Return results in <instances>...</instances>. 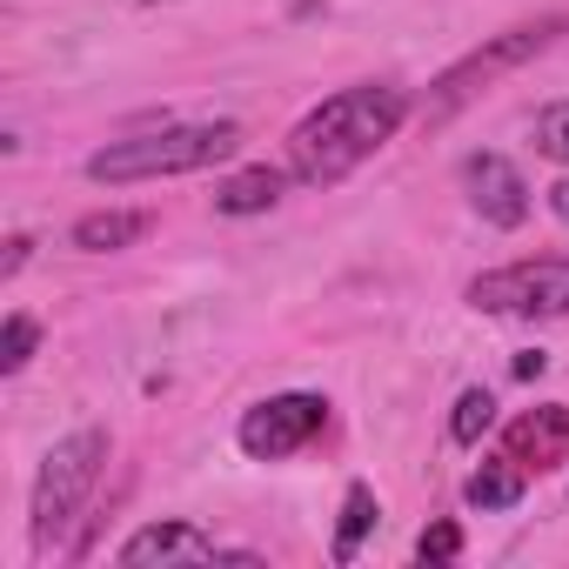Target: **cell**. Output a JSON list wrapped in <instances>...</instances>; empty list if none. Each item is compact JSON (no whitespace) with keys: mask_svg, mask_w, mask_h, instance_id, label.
<instances>
[{"mask_svg":"<svg viewBox=\"0 0 569 569\" xmlns=\"http://www.w3.org/2000/svg\"><path fill=\"white\" fill-rule=\"evenodd\" d=\"M409 121V94L389 88V81H362V88H342L329 94L322 108H309L289 134V168L296 181L309 188H336L349 181L382 141H396V128Z\"/></svg>","mask_w":569,"mask_h":569,"instance_id":"obj_1","label":"cell"},{"mask_svg":"<svg viewBox=\"0 0 569 569\" xmlns=\"http://www.w3.org/2000/svg\"><path fill=\"white\" fill-rule=\"evenodd\" d=\"M241 148V128L234 121H194V128H154V134H128V141H108L101 154H88V181H108V188H128V181H168V174H194V168H214Z\"/></svg>","mask_w":569,"mask_h":569,"instance_id":"obj_2","label":"cell"},{"mask_svg":"<svg viewBox=\"0 0 569 569\" xmlns=\"http://www.w3.org/2000/svg\"><path fill=\"white\" fill-rule=\"evenodd\" d=\"M101 462H108V429H74V436H61L48 449V462L34 476V542L41 549L74 522V509L101 482Z\"/></svg>","mask_w":569,"mask_h":569,"instance_id":"obj_3","label":"cell"},{"mask_svg":"<svg viewBox=\"0 0 569 569\" xmlns=\"http://www.w3.org/2000/svg\"><path fill=\"white\" fill-rule=\"evenodd\" d=\"M469 302H476L482 316H522V322L569 316V254H542V261L489 268V274L469 281Z\"/></svg>","mask_w":569,"mask_h":569,"instance_id":"obj_4","label":"cell"},{"mask_svg":"<svg viewBox=\"0 0 569 569\" xmlns=\"http://www.w3.org/2000/svg\"><path fill=\"white\" fill-rule=\"evenodd\" d=\"M569 21L562 14H549V21H522V28H509V34H496L489 48H476V54H462L442 81H436V94H429V121H449L469 94H482L496 74H509V68H522V61H536L556 34H562Z\"/></svg>","mask_w":569,"mask_h":569,"instance_id":"obj_5","label":"cell"},{"mask_svg":"<svg viewBox=\"0 0 569 569\" xmlns=\"http://www.w3.org/2000/svg\"><path fill=\"white\" fill-rule=\"evenodd\" d=\"M322 429H329V402L309 396V389H296V396H268V402H254V409L234 422V442H241L254 462H281V456L309 449Z\"/></svg>","mask_w":569,"mask_h":569,"instance_id":"obj_6","label":"cell"},{"mask_svg":"<svg viewBox=\"0 0 569 569\" xmlns=\"http://www.w3.org/2000/svg\"><path fill=\"white\" fill-rule=\"evenodd\" d=\"M121 562L128 569H148V562H254L248 549H221L208 529L194 522H148L121 542Z\"/></svg>","mask_w":569,"mask_h":569,"instance_id":"obj_7","label":"cell"},{"mask_svg":"<svg viewBox=\"0 0 569 569\" xmlns=\"http://www.w3.org/2000/svg\"><path fill=\"white\" fill-rule=\"evenodd\" d=\"M462 188H469V201H476V214H482L489 228H522V221H529V181L516 174V161H502V154H469V161H462Z\"/></svg>","mask_w":569,"mask_h":569,"instance_id":"obj_8","label":"cell"},{"mask_svg":"<svg viewBox=\"0 0 569 569\" xmlns=\"http://www.w3.org/2000/svg\"><path fill=\"white\" fill-rule=\"evenodd\" d=\"M502 456L522 462V469H556L569 462V409L562 402H542V409H522L509 429H502Z\"/></svg>","mask_w":569,"mask_h":569,"instance_id":"obj_9","label":"cell"},{"mask_svg":"<svg viewBox=\"0 0 569 569\" xmlns=\"http://www.w3.org/2000/svg\"><path fill=\"white\" fill-rule=\"evenodd\" d=\"M141 234H154V214H141V208H101V214H81L68 241L81 254H114V248H134Z\"/></svg>","mask_w":569,"mask_h":569,"instance_id":"obj_10","label":"cell"},{"mask_svg":"<svg viewBox=\"0 0 569 569\" xmlns=\"http://www.w3.org/2000/svg\"><path fill=\"white\" fill-rule=\"evenodd\" d=\"M522 482H529V469L509 462V456H496V462H482V469L462 482V496H469V509H516V502H522Z\"/></svg>","mask_w":569,"mask_h":569,"instance_id":"obj_11","label":"cell"},{"mask_svg":"<svg viewBox=\"0 0 569 569\" xmlns=\"http://www.w3.org/2000/svg\"><path fill=\"white\" fill-rule=\"evenodd\" d=\"M274 201H281V174L274 168H241L234 181L214 188V208L221 214H268Z\"/></svg>","mask_w":569,"mask_h":569,"instance_id":"obj_12","label":"cell"},{"mask_svg":"<svg viewBox=\"0 0 569 569\" xmlns=\"http://www.w3.org/2000/svg\"><path fill=\"white\" fill-rule=\"evenodd\" d=\"M369 529H376V489H369V482H349V496H342V529H336V562H356V549H362Z\"/></svg>","mask_w":569,"mask_h":569,"instance_id":"obj_13","label":"cell"},{"mask_svg":"<svg viewBox=\"0 0 569 569\" xmlns=\"http://www.w3.org/2000/svg\"><path fill=\"white\" fill-rule=\"evenodd\" d=\"M489 422H496V396H489V389H462V396H456V416H449V442L476 449V442L489 436Z\"/></svg>","mask_w":569,"mask_h":569,"instance_id":"obj_14","label":"cell"},{"mask_svg":"<svg viewBox=\"0 0 569 569\" xmlns=\"http://www.w3.org/2000/svg\"><path fill=\"white\" fill-rule=\"evenodd\" d=\"M34 342H41V322H34V316H8V322H0V376L28 369Z\"/></svg>","mask_w":569,"mask_h":569,"instance_id":"obj_15","label":"cell"},{"mask_svg":"<svg viewBox=\"0 0 569 569\" xmlns=\"http://www.w3.org/2000/svg\"><path fill=\"white\" fill-rule=\"evenodd\" d=\"M536 154H549V161L569 168V101H549L536 114Z\"/></svg>","mask_w":569,"mask_h":569,"instance_id":"obj_16","label":"cell"},{"mask_svg":"<svg viewBox=\"0 0 569 569\" xmlns=\"http://www.w3.org/2000/svg\"><path fill=\"white\" fill-rule=\"evenodd\" d=\"M416 556H422V562H456V556H462V529H456V522H429L422 542H416Z\"/></svg>","mask_w":569,"mask_h":569,"instance_id":"obj_17","label":"cell"},{"mask_svg":"<svg viewBox=\"0 0 569 569\" xmlns=\"http://www.w3.org/2000/svg\"><path fill=\"white\" fill-rule=\"evenodd\" d=\"M28 248H34V241H28V234H14V241H8V254H0V274H21Z\"/></svg>","mask_w":569,"mask_h":569,"instance_id":"obj_18","label":"cell"},{"mask_svg":"<svg viewBox=\"0 0 569 569\" xmlns=\"http://www.w3.org/2000/svg\"><path fill=\"white\" fill-rule=\"evenodd\" d=\"M542 369H549V356H542V349H529V356H516V376H522V382H536Z\"/></svg>","mask_w":569,"mask_h":569,"instance_id":"obj_19","label":"cell"},{"mask_svg":"<svg viewBox=\"0 0 569 569\" xmlns=\"http://www.w3.org/2000/svg\"><path fill=\"white\" fill-rule=\"evenodd\" d=\"M549 214H556V221H569V174L549 188Z\"/></svg>","mask_w":569,"mask_h":569,"instance_id":"obj_20","label":"cell"}]
</instances>
